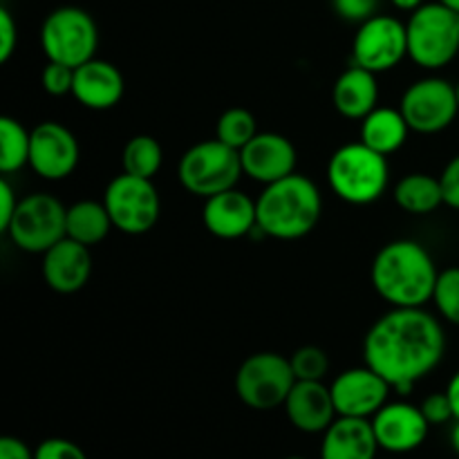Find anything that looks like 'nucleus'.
Returning a JSON list of instances; mask_svg holds the SVG:
<instances>
[{
  "label": "nucleus",
  "mask_w": 459,
  "mask_h": 459,
  "mask_svg": "<svg viewBox=\"0 0 459 459\" xmlns=\"http://www.w3.org/2000/svg\"><path fill=\"white\" fill-rule=\"evenodd\" d=\"M446 334L424 307H393L377 318L363 339V359L394 393L408 394L442 363Z\"/></svg>",
  "instance_id": "f257e3e1"
},
{
  "label": "nucleus",
  "mask_w": 459,
  "mask_h": 459,
  "mask_svg": "<svg viewBox=\"0 0 459 459\" xmlns=\"http://www.w3.org/2000/svg\"><path fill=\"white\" fill-rule=\"evenodd\" d=\"M437 267L433 255L415 240H393L377 251L370 281L390 307H424L433 300Z\"/></svg>",
  "instance_id": "f03ea898"
},
{
  "label": "nucleus",
  "mask_w": 459,
  "mask_h": 459,
  "mask_svg": "<svg viewBox=\"0 0 459 459\" xmlns=\"http://www.w3.org/2000/svg\"><path fill=\"white\" fill-rule=\"evenodd\" d=\"M258 229L273 240H300L316 229L323 215V197L309 178L291 173L267 184L255 200Z\"/></svg>",
  "instance_id": "7ed1b4c3"
},
{
  "label": "nucleus",
  "mask_w": 459,
  "mask_h": 459,
  "mask_svg": "<svg viewBox=\"0 0 459 459\" xmlns=\"http://www.w3.org/2000/svg\"><path fill=\"white\" fill-rule=\"evenodd\" d=\"M327 184L332 193L354 206H368L388 191V157L363 142L345 143L327 161Z\"/></svg>",
  "instance_id": "20e7f679"
},
{
  "label": "nucleus",
  "mask_w": 459,
  "mask_h": 459,
  "mask_svg": "<svg viewBox=\"0 0 459 459\" xmlns=\"http://www.w3.org/2000/svg\"><path fill=\"white\" fill-rule=\"evenodd\" d=\"M408 56L424 70H442L459 54V13L442 3H426L406 22Z\"/></svg>",
  "instance_id": "39448f33"
},
{
  "label": "nucleus",
  "mask_w": 459,
  "mask_h": 459,
  "mask_svg": "<svg viewBox=\"0 0 459 459\" xmlns=\"http://www.w3.org/2000/svg\"><path fill=\"white\" fill-rule=\"evenodd\" d=\"M242 170L240 151L227 146L220 139L195 143L182 155L178 166L179 184L195 197H213L236 188Z\"/></svg>",
  "instance_id": "423d86ee"
},
{
  "label": "nucleus",
  "mask_w": 459,
  "mask_h": 459,
  "mask_svg": "<svg viewBox=\"0 0 459 459\" xmlns=\"http://www.w3.org/2000/svg\"><path fill=\"white\" fill-rule=\"evenodd\" d=\"M40 48L48 61L79 67L92 61L99 48V30L85 9L58 7L48 13L40 27Z\"/></svg>",
  "instance_id": "0eeeda50"
},
{
  "label": "nucleus",
  "mask_w": 459,
  "mask_h": 459,
  "mask_svg": "<svg viewBox=\"0 0 459 459\" xmlns=\"http://www.w3.org/2000/svg\"><path fill=\"white\" fill-rule=\"evenodd\" d=\"M296 384L294 368L278 352H255L236 372V394L251 411H273L285 406Z\"/></svg>",
  "instance_id": "6e6552de"
},
{
  "label": "nucleus",
  "mask_w": 459,
  "mask_h": 459,
  "mask_svg": "<svg viewBox=\"0 0 459 459\" xmlns=\"http://www.w3.org/2000/svg\"><path fill=\"white\" fill-rule=\"evenodd\" d=\"M67 206L49 193H30L21 197L7 227L13 245L27 254H45L65 238Z\"/></svg>",
  "instance_id": "1a4fd4ad"
},
{
  "label": "nucleus",
  "mask_w": 459,
  "mask_h": 459,
  "mask_svg": "<svg viewBox=\"0 0 459 459\" xmlns=\"http://www.w3.org/2000/svg\"><path fill=\"white\" fill-rule=\"evenodd\" d=\"M112 227L126 236H143L161 215V197L152 179L121 173L103 191Z\"/></svg>",
  "instance_id": "9d476101"
},
{
  "label": "nucleus",
  "mask_w": 459,
  "mask_h": 459,
  "mask_svg": "<svg viewBox=\"0 0 459 459\" xmlns=\"http://www.w3.org/2000/svg\"><path fill=\"white\" fill-rule=\"evenodd\" d=\"M399 110L412 133H442L459 115L455 85L442 76H426V79L415 81L403 92Z\"/></svg>",
  "instance_id": "9b49d317"
},
{
  "label": "nucleus",
  "mask_w": 459,
  "mask_h": 459,
  "mask_svg": "<svg viewBox=\"0 0 459 459\" xmlns=\"http://www.w3.org/2000/svg\"><path fill=\"white\" fill-rule=\"evenodd\" d=\"M408 56V30L402 21L385 13L361 22L352 40L354 65L381 74L397 67Z\"/></svg>",
  "instance_id": "f8f14e48"
},
{
  "label": "nucleus",
  "mask_w": 459,
  "mask_h": 459,
  "mask_svg": "<svg viewBox=\"0 0 459 459\" xmlns=\"http://www.w3.org/2000/svg\"><path fill=\"white\" fill-rule=\"evenodd\" d=\"M81 160L74 133L58 121H43L31 130L30 166L39 178L61 182L70 178Z\"/></svg>",
  "instance_id": "ddd939ff"
},
{
  "label": "nucleus",
  "mask_w": 459,
  "mask_h": 459,
  "mask_svg": "<svg viewBox=\"0 0 459 459\" xmlns=\"http://www.w3.org/2000/svg\"><path fill=\"white\" fill-rule=\"evenodd\" d=\"M339 417L372 420L388 403L393 385L377 375L370 366L350 368L341 372L330 385Z\"/></svg>",
  "instance_id": "4468645a"
},
{
  "label": "nucleus",
  "mask_w": 459,
  "mask_h": 459,
  "mask_svg": "<svg viewBox=\"0 0 459 459\" xmlns=\"http://www.w3.org/2000/svg\"><path fill=\"white\" fill-rule=\"evenodd\" d=\"M370 421L379 448L393 455L417 451L430 433V424L421 408L408 402H388Z\"/></svg>",
  "instance_id": "2eb2a0df"
},
{
  "label": "nucleus",
  "mask_w": 459,
  "mask_h": 459,
  "mask_svg": "<svg viewBox=\"0 0 459 459\" xmlns=\"http://www.w3.org/2000/svg\"><path fill=\"white\" fill-rule=\"evenodd\" d=\"M202 222L211 236L220 240H238L258 229L255 200L238 188L206 197L202 209Z\"/></svg>",
  "instance_id": "dca6fc26"
},
{
  "label": "nucleus",
  "mask_w": 459,
  "mask_h": 459,
  "mask_svg": "<svg viewBox=\"0 0 459 459\" xmlns=\"http://www.w3.org/2000/svg\"><path fill=\"white\" fill-rule=\"evenodd\" d=\"M296 157L294 143L278 133H258L240 151L245 175L264 186L296 173Z\"/></svg>",
  "instance_id": "f3484780"
},
{
  "label": "nucleus",
  "mask_w": 459,
  "mask_h": 459,
  "mask_svg": "<svg viewBox=\"0 0 459 459\" xmlns=\"http://www.w3.org/2000/svg\"><path fill=\"white\" fill-rule=\"evenodd\" d=\"M43 281L56 294H76L88 285L92 276V254L90 247L63 238L43 254Z\"/></svg>",
  "instance_id": "a211bd4d"
},
{
  "label": "nucleus",
  "mask_w": 459,
  "mask_h": 459,
  "mask_svg": "<svg viewBox=\"0 0 459 459\" xmlns=\"http://www.w3.org/2000/svg\"><path fill=\"white\" fill-rule=\"evenodd\" d=\"M282 408L290 424L305 435H323L339 417L330 385L323 381H296Z\"/></svg>",
  "instance_id": "6ab92c4d"
},
{
  "label": "nucleus",
  "mask_w": 459,
  "mask_h": 459,
  "mask_svg": "<svg viewBox=\"0 0 459 459\" xmlns=\"http://www.w3.org/2000/svg\"><path fill=\"white\" fill-rule=\"evenodd\" d=\"M126 81L119 67L92 58L74 70L72 97L88 110H110L124 99Z\"/></svg>",
  "instance_id": "aec40b11"
},
{
  "label": "nucleus",
  "mask_w": 459,
  "mask_h": 459,
  "mask_svg": "<svg viewBox=\"0 0 459 459\" xmlns=\"http://www.w3.org/2000/svg\"><path fill=\"white\" fill-rule=\"evenodd\" d=\"M379 442L370 420L336 417L323 433L321 459H377Z\"/></svg>",
  "instance_id": "412c9836"
},
{
  "label": "nucleus",
  "mask_w": 459,
  "mask_h": 459,
  "mask_svg": "<svg viewBox=\"0 0 459 459\" xmlns=\"http://www.w3.org/2000/svg\"><path fill=\"white\" fill-rule=\"evenodd\" d=\"M332 106L341 117L363 121L379 106V81L375 72L352 65L345 70L332 88Z\"/></svg>",
  "instance_id": "4be33fe9"
},
{
  "label": "nucleus",
  "mask_w": 459,
  "mask_h": 459,
  "mask_svg": "<svg viewBox=\"0 0 459 459\" xmlns=\"http://www.w3.org/2000/svg\"><path fill=\"white\" fill-rule=\"evenodd\" d=\"M411 126L403 119L402 110L377 106L361 121V142L381 155H394L406 143Z\"/></svg>",
  "instance_id": "5701e85b"
},
{
  "label": "nucleus",
  "mask_w": 459,
  "mask_h": 459,
  "mask_svg": "<svg viewBox=\"0 0 459 459\" xmlns=\"http://www.w3.org/2000/svg\"><path fill=\"white\" fill-rule=\"evenodd\" d=\"M112 220L108 213L106 204L94 200H81L67 206V218H65V236L72 240L81 242L85 247H94L110 233Z\"/></svg>",
  "instance_id": "b1692460"
},
{
  "label": "nucleus",
  "mask_w": 459,
  "mask_h": 459,
  "mask_svg": "<svg viewBox=\"0 0 459 459\" xmlns=\"http://www.w3.org/2000/svg\"><path fill=\"white\" fill-rule=\"evenodd\" d=\"M394 202L411 215L435 213L444 204L442 182L429 173L406 175L394 186Z\"/></svg>",
  "instance_id": "393cba45"
},
{
  "label": "nucleus",
  "mask_w": 459,
  "mask_h": 459,
  "mask_svg": "<svg viewBox=\"0 0 459 459\" xmlns=\"http://www.w3.org/2000/svg\"><path fill=\"white\" fill-rule=\"evenodd\" d=\"M31 130H27L13 117L0 119V170L4 175L16 173L30 164Z\"/></svg>",
  "instance_id": "a878e982"
},
{
  "label": "nucleus",
  "mask_w": 459,
  "mask_h": 459,
  "mask_svg": "<svg viewBox=\"0 0 459 459\" xmlns=\"http://www.w3.org/2000/svg\"><path fill=\"white\" fill-rule=\"evenodd\" d=\"M161 164H164V151H161V143L151 134L133 137L121 152L124 173L134 175V178L152 179L160 173Z\"/></svg>",
  "instance_id": "bb28decb"
},
{
  "label": "nucleus",
  "mask_w": 459,
  "mask_h": 459,
  "mask_svg": "<svg viewBox=\"0 0 459 459\" xmlns=\"http://www.w3.org/2000/svg\"><path fill=\"white\" fill-rule=\"evenodd\" d=\"M255 134H258V124H255L254 112L247 108H229L220 115L218 126H215V139L236 151H242Z\"/></svg>",
  "instance_id": "cd10ccee"
},
{
  "label": "nucleus",
  "mask_w": 459,
  "mask_h": 459,
  "mask_svg": "<svg viewBox=\"0 0 459 459\" xmlns=\"http://www.w3.org/2000/svg\"><path fill=\"white\" fill-rule=\"evenodd\" d=\"M433 303L439 316L451 325H459V267H448L439 272L435 282Z\"/></svg>",
  "instance_id": "c85d7f7f"
},
{
  "label": "nucleus",
  "mask_w": 459,
  "mask_h": 459,
  "mask_svg": "<svg viewBox=\"0 0 459 459\" xmlns=\"http://www.w3.org/2000/svg\"><path fill=\"white\" fill-rule=\"evenodd\" d=\"M291 368H294L296 381H323L327 370H330V359L325 350L316 345H303L290 357Z\"/></svg>",
  "instance_id": "c756f323"
},
{
  "label": "nucleus",
  "mask_w": 459,
  "mask_h": 459,
  "mask_svg": "<svg viewBox=\"0 0 459 459\" xmlns=\"http://www.w3.org/2000/svg\"><path fill=\"white\" fill-rule=\"evenodd\" d=\"M40 83L49 97H65L72 94V85H74V67L63 65V63L48 61L43 74H40Z\"/></svg>",
  "instance_id": "7c9ffc66"
},
{
  "label": "nucleus",
  "mask_w": 459,
  "mask_h": 459,
  "mask_svg": "<svg viewBox=\"0 0 459 459\" xmlns=\"http://www.w3.org/2000/svg\"><path fill=\"white\" fill-rule=\"evenodd\" d=\"M36 459H88L83 448L65 437H49L36 446Z\"/></svg>",
  "instance_id": "2f4dec72"
},
{
  "label": "nucleus",
  "mask_w": 459,
  "mask_h": 459,
  "mask_svg": "<svg viewBox=\"0 0 459 459\" xmlns=\"http://www.w3.org/2000/svg\"><path fill=\"white\" fill-rule=\"evenodd\" d=\"M381 0H332L336 16H341L348 22H366L368 18L377 16Z\"/></svg>",
  "instance_id": "473e14b6"
},
{
  "label": "nucleus",
  "mask_w": 459,
  "mask_h": 459,
  "mask_svg": "<svg viewBox=\"0 0 459 459\" xmlns=\"http://www.w3.org/2000/svg\"><path fill=\"white\" fill-rule=\"evenodd\" d=\"M420 408L430 426H444L448 421H455V412H453L451 399H448L446 393L429 394Z\"/></svg>",
  "instance_id": "72a5a7b5"
},
{
  "label": "nucleus",
  "mask_w": 459,
  "mask_h": 459,
  "mask_svg": "<svg viewBox=\"0 0 459 459\" xmlns=\"http://www.w3.org/2000/svg\"><path fill=\"white\" fill-rule=\"evenodd\" d=\"M18 45V27L7 9H0V63H7L13 56Z\"/></svg>",
  "instance_id": "f704fd0d"
},
{
  "label": "nucleus",
  "mask_w": 459,
  "mask_h": 459,
  "mask_svg": "<svg viewBox=\"0 0 459 459\" xmlns=\"http://www.w3.org/2000/svg\"><path fill=\"white\" fill-rule=\"evenodd\" d=\"M439 182H442L444 204L459 211V155L453 157V160L444 166L442 175H439Z\"/></svg>",
  "instance_id": "c9c22d12"
},
{
  "label": "nucleus",
  "mask_w": 459,
  "mask_h": 459,
  "mask_svg": "<svg viewBox=\"0 0 459 459\" xmlns=\"http://www.w3.org/2000/svg\"><path fill=\"white\" fill-rule=\"evenodd\" d=\"M18 195L13 193L12 184L7 179H0V231H7L9 222H12L13 213H16Z\"/></svg>",
  "instance_id": "e433bc0d"
},
{
  "label": "nucleus",
  "mask_w": 459,
  "mask_h": 459,
  "mask_svg": "<svg viewBox=\"0 0 459 459\" xmlns=\"http://www.w3.org/2000/svg\"><path fill=\"white\" fill-rule=\"evenodd\" d=\"M0 459H36V455L22 439L4 435L0 439Z\"/></svg>",
  "instance_id": "4c0bfd02"
},
{
  "label": "nucleus",
  "mask_w": 459,
  "mask_h": 459,
  "mask_svg": "<svg viewBox=\"0 0 459 459\" xmlns=\"http://www.w3.org/2000/svg\"><path fill=\"white\" fill-rule=\"evenodd\" d=\"M446 394H448V399H451V406H453V412H455V420H459V370L451 377V381H448Z\"/></svg>",
  "instance_id": "58836bf2"
},
{
  "label": "nucleus",
  "mask_w": 459,
  "mask_h": 459,
  "mask_svg": "<svg viewBox=\"0 0 459 459\" xmlns=\"http://www.w3.org/2000/svg\"><path fill=\"white\" fill-rule=\"evenodd\" d=\"M390 3H393L397 9H402V12H411V13L417 12L421 4H426L424 0H390Z\"/></svg>",
  "instance_id": "ea45409f"
},
{
  "label": "nucleus",
  "mask_w": 459,
  "mask_h": 459,
  "mask_svg": "<svg viewBox=\"0 0 459 459\" xmlns=\"http://www.w3.org/2000/svg\"><path fill=\"white\" fill-rule=\"evenodd\" d=\"M451 446H453V451L459 455V420H455V424H453V429H451Z\"/></svg>",
  "instance_id": "a19ab883"
},
{
  "label": "nucleus",
  "mask_w": 459,
  "mask_h": 459,
  "mask_svg": "<svg viewBox=\"0 0 459 459\" xmlns=\"http://www.w3.org/2000/svg\"><path fill=\"white\" fill-rule=\"evenodd\" d=\"M437 3H442L444 7L453 9V12H457V13H459V0H437Z\"/></svg>",
  "instance_id": "79ce46f5"
},
{
  "label": "nucleus",
  "mask_w": 459,
  "mask_h": 459,
  "mask_svg": "<svg viewBox=\"0 0 459 459\" xmlns=\"http://www.w3.org/2000/svg\"><path fill=\"white\" fill-rule=\"evenodd\" d=\"M455 92H457V103H459V81L455 83Z\"/></svg>",
  "instance_id": "37998d69"
},
{
  "label": "nucleus",
  "mask_w": 459,
  "mask_h": 459,
  "mask_svg": "<svg viewBox=\"0 0 459 459\" xmlns=\"http://www.w3.org/2000/svg\"><path fill=\"white\" fill-rule=\"evenodd\" d=\"M285 459H305V457H300V455H291V457H285Z\"/></svg>",
  "instance_id": "c03bdc74"
}]
</instances>
